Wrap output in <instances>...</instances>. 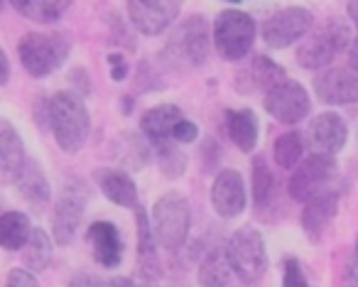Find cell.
I'll return each mask as SVG.
<instances>
[{
	"instance_id": "e575fe53",
	"label": "cell",
	"mask_w": 358,
	"mask_h": 287,
	"mask_svg": "<svg viewBox=\"0 0 358 287\" xmlns=\"http://www.w3.org/2000/svg\"><path fill=\"white\" fill-rule=\"evenodd\" d=\"M69 287H103V282L91 272H76L69 280Z\"/></svg>"
},
{
	"instance_id": "ba28073f",
	"label": "cell",
	"mask_w": 358,
	"mask_h": 287,
	"mask_svg": "<svg viewBox=\"0 0 358 287\" xmlns=\"http://www.w3.org/2000/svg\"><path fill=\"white\" fill-rule=\"evenodd\" d=\"M336 160L334 155H322L312 153V158H307L304 162H299L294 167L292 177L287 184V194L292 202L307 204L309 199H314L317 194L327 192L331 187V182L336 179Z\"/></svg>"
},
{
	"instance_id": "7402d4cb",
	"label": "cell",
	"mask_w": 358,
	"mask_h": 287,
	"mask_svg": "<svg viewBox=\"0 0 358 287\" xmlns=\"http://www.w3.org/2000/svg\"><path fill=\"white\" fill-rule=\"evenodd\" d=\"M336 211H338V194L331 192V189H327V192L309 199L302 211V228L307 231V236L309 238L322 236L329 228V223L334 221Z\"/></svg>"
},
{
	"instance_id": "4dcf8cb0",
	"label": "cell",
	"mask_w": 358,
	"mask_h": 287,
	"mask_svg": "<svg viewBox=\"0 0 358 287\" xmlns=\"http://www.w3.org/2000/svg\"><path fill=\"white\" fill-rule=\"evenodd\" d=\"M155 150H157L159 172H162L164 177H167V179H177V177H182V174H185V169H187V155L177 148V140L159 145V148H155Z\"/></svg>"
},
{
	"instance_id": "d4e9b609",
	"label": "cell",
	"mask_w": 358,
	"mask_h": 287,
	"mask_svg": "<svg viewBox=\"0 0 358 287\" xmlns=\"http://www.w3.org/2000/svg\"><path fill=\"white\" fill-rule=\"evenodd\" d=\"M234 265L229 260V253L226 248H214L204 255L196 272V280L201 287H229L231 277H234Z\"/></svg>"
},
{
	"instance_id": "8992f818",
	"label": "cell",
	"mask_w": 358,
	"mask_h": 287,
	"mask_svg": "<svg viewBox=\"0 0 358 287\" xmlns=\"http://www.w3.org/2000/svg\"><path fill=\"white\" fill-rule=\"evenodd\" d=\"M226 253L234 265V272L241 282L253 285L268 270V253H265V241L255 228L243 226L236 233H231L226 243Z\"/></svg>"
},
{
	"instance_id": "7bdbcfd3",
	"label": "cell",
	"mask_w": 358,
	"mask_h": 287,
	"mask_svg": "<svg viewBox=\"0 0 358 287\" xmlns=\"http://www.w3.org/2000/svg\"><path fill=\"white\" fill-rule=\"evenodd\" d=\"M138 287H152L150 282H138Z\"/></svg>"
},
{
	"instance_id": "74e56055",
	"label": "cell",
	"mask_w": 358,
	"mask_h": 287,
	"mask_svg": "<svg viewBox=\"0 0 358 287\" xmlns=\"http://www.w3.org/2000/svg\"><path fill=\"white\" fill-rule=\"evenodd\" d=\"M343 287H358V262L351 260L343 270Z\"/></svg>"
},
{
	"instance_id": "9a60e30c",
	"label": "cell",
	"mask_w": 358,
	"mask_h": 287,
	"mask_svg": "<svg viewBox=\"0 0 358 287\" xmlns=\"http://www.w3.org/2000/svg\"><path fill=\"white\" fill-rule=\"evenodd\" d=\"M285 79V69L268 59L265 55L250 57V62L236 74L234 86L241 94H255V91H270L275 84Z\"/></svg>"
},
{
	"instance_id": "277c9868",
	"label": "cell",
	"mask_w": 358,
	"mask_h": 287,
	"mask_svg": "<svg viewBox=\"0 0 358 287\" xmlns=\"http://www.w3.org/2000/svg\"><path fill=\"white\" fill-rule=\"evenodd\" d=\"M351 30L346 22L338 18H329L297 47V62L302 69H322L331 64L334 57L341 55L346 47H351Z\"/></svg>"
},
{
	"instance_id": "2e32d148",
	"label": "cell",
	"mask_w": 358,
	"mask_h": 287,
	"mask_svg": "<svg viewBox=\"0 0 358 287\" xmlns=\"http://www.w3.org/2000/svg\"><path fill=\"white\" fill-rule=\"evenodd\" d=\"M309 148L312 153L322 155H336L338 150L346 145L348 128L338 113H319L317 118L309 123Z\"/></svg>"
},
{
	"instance_id": "d6a6232c",
	"label": "cell",
	"mask_w": 358,
	"mask_h": 287,
	"mask_svg": "<svg viewBox=\"0 0 358 287\" xmlns=\"http://www.w3.org/2000/svg\"><path fill=\"white\" fill-rule=\"evenodd\" d=\"M172 138L177 140V143H194V140L199 138V128H196V123H192V120L182 118L174 125Z\"/></svg>"
},
{
	"instance_id": "8d00e7d4",
	"label": "cell",
	"mask_w": 358,
	"mask_h": 287,
	"mask_svg": "<svg viewBox=\"0 0 358 287\" xmlns=\"http://www.w3.org/2000/svg\"><path fill=\"white\" fill-rule=\"evenodd\" d=\"M69 79H71V84H84L79 89V96H86L89 94V74H86V69H71V74H69Z\"/></svg>"
},
{
	"instance_id": "83f0119b",
	"label": "cell",
	"mask_w": 358,
	"mask_h": 287,
	"mask_svg": "<svg viewBox=\"0 0 358 287\" xmlns=\"http://www.w3.org/2000/svg\"><path fill=\"white\" fill-rule=\"evenodd\" d=\"M145 135H135V133H125L123 138H118L115 143V153H118V160L130 169H143L148 164L150 158V148L145 143Z\"/></svg>"
},
{
	"instance_id": "f6af8a7d",
	"label": "cell",
	"mask_w": 358,
	"mask_h": 287,
	"mask_svg": "<svg viewBox=\"0 0 358 287\" xmlns=\"http://www.w3.org/2000/svg\"><path fill=\"white\" fill-rule=\"evenodd\" d=\"M356 248H358V243H356Z\"/></svg>"
},
{
	"instance_id": "6da1fadb",
	"label": "cell",
	"mask_w": 358,
	"mask_h": 287,
	"mask_svg": "<svg viewBox=\"0 0 358 287\" xmlns=\"http://www.w3.org/2000/svg\"><path fill=\"white\" fill-rule=\"evenodd\" d=\"M211 40L214 37H209V25H206L204 18L192 15L179 22L177 30L167 37L162 52H159V59L169 71L189 74V71L206 64Z\"/></svg>"
},
{
	"instance_id": "b9f144b4",
	"label": "cell",
	"mask_w": 358,
	"mask_h": 287,
	"mask_svg": "<svg viewBox=\"0 0 358 287\" xmlns=\"http://www.w3.org/2000/svg\"><path fill=\"white\" fill-rule=\"evenodd\" d=\"M346 13H348V18H351V22L356 25V30H358V0H348Z\"/></svg>"
},
{
	"instance_id": "cb8c5ba5",
	"label": "cell",
	"mask_w": 358,
	"mask_h": 287,
	"mask_svg": "<svg viewBox=\"0 0 358 287\" xmlns=\"http://www.w3.org/2000/svg\"><path fill=\"white\" fill-rule=\"evenodd\" d=\"M226 130H229V138L236 143V148L243 153H253L258 145V118L253 111H226Z\"/></svg>"
},
{
	"instance_id": "d6986e66",
	"label": "cell",
	"mask_w": 358,
	"mask_h": 287,
	"mask_svg": "<svg viewBox=\"0 0 358 287\" xmlns=\"http://www.w3.org/2000/svg\"><path fill=\"white\" fill-rule=\"evenodd\" d=\"M89 241L94 248V258L103 267H118L123 260V238L110 221H96L89 228Z\"/></svg>"
},
{
	"instance_id": "60d3db41",
	"label": "cell",
	"mask_w": 358,
	"mask_h": 287,
	"mask_svg": "<svg viewBox=\"0 0 358 287\" xmlns=\"http://www.w3.org/2000/svg\"><path fill=\"white\" fill-rule=\"evenodd\" d=\"M103 287H138V282H133L130 277H110L103 282Z\"/></svg>"
},
{
	"instance_id": "1f68e13d",
	"label": "cell",
	"mask_w": 358,
	"mask_h": 287,
	"mask_svg": "<svg viewBox=\"0 0 358 287\" xmlns=\"http://www.w3.org/2000/svg\"><path fill=\"white\" fill-rule=\"evenodd\" d=\"M282 287H309L307 275H304V270H302V265H299L297 258H287V260H285Z\"/></svg>"
},
{
	"instance_id": "484cf974",
	"label": "cell",
	"mask_w": 358,
	"mask_h": 287,
	"mask_svg": "<svg viewBox=\"0 0 358 287\" xmlns=\"http://www.w3.org/2000/svg\"><path fill=\"white\" fill-rule=\"evenodd\" d=\"M32 223L22 211H6L0 216V246L6 251H20L32 236Z\"/></svg>"
},
{
	"instance_id": "4316f807",
	"label": "cell",
	"mask_w": 358,
	"mask_h": 287,
	"mask_svg": "<svg viewBox=\"0 0 358 287\" xmlns=\"http://www.w3.org/2000/svg\"><path fill=\"white\" fill-rule=\"evenodd\" d=\"M10 6L27 20L50 25V22L59 20L64 15V10L71 6V0H10Z\"/></svg>"
},
{
	"instance_id": "603a6c76",
	"label": "cell",
	"mask_w": 358,
	"mask_h": 287,
	"mask_svg": "<svg viewBox=\"0 0 358 287\" xmlns=\"http://www.w3.org/2000/svg\"><path fill=\"white\" fill-rule=\"evenodd\" d=\"M278 197H280L278 179L273 177V172H270L268 162H265L263 158H255L253 160V204H255V211L260 214V218L270 221Z\"/></svg>"
},
{
	"instance_id": "52a82bcc",
	"label": "cell",
	"mask_w": 358,
	"mask_h": 287,
	"mask_svg": "<svg viewBox=\"0 0 358 287\" xmlns=\"http://www.w3.org/2000/svg\"><path fill=\"white\" fill-rule=\"evenodd\" d=\"M214 47L226 62H241L255 42V22L243 10H224L214 22Z\"/></svg>"
},
{
	"instance_id": "e0dca14e",
	"label": "cell",
	"mask_w": 358,
	"mask_h": 287,
	"mask_svg": "<svg viewBox=\"0 0 358 287\" xmlns=\"http://www.w3.org/2000/svg\"><path fill=\"white\" fill-rule=\"evenodd\" d=\"M185 118L182 108L172 104H162V106H155V108L145 111L143 118H140V130L143 135L148 138V143L152 148H159L164 143H172V130L179 120Z\"/></svg>"
},
{
	"instance_id": "ee69618b",
	"label": "cell",
	"mask_w": 358,
	"mask_h": 287,
	"mask_svg": "<svg viewBox=\"0 0 358 287\" xmlns=\"http://www.w3.org/2000/svg\"><path fill=\"white\" fill-rule=\"evenodd\" d=\"M226 3H241V0H226Z\"/></svg>"
},
{
	"instance_id": "f35d334b",
	"label": "cell",
	"mask_w": 358,
	"mask_h": 287,
	"mask_svg": "<svg viewBox=\"0 0 358 287\" xmlns=\"http://www.w3.org/2000/svg\"><path fill=\"white\" fill-rule=\"evenodd\" d=\"M348 66L358 74V37H353L351 47H348Z\"/></svg>"
},
{
	"instance_id": "ffe728a7",
	"label": "cell",
	"mask_w": 358,
	"mask_h": 287,
	"mask_svg": "<svg viewBox=\"0 0 358 287\" xmlns=\"http://www.w3.org/2000/svg\"><path fill=\"white\" fill-rule=\"evenodd\" d=\"M27 162L25 145H22L17 130L8 118L0 120V177L6 184H13Z\"/></svg>"
},
{
	"instance_id": "44dd1931",
	"label": "cell",
	"mask_w": 358,
	"mask_h": 287,
	"mask_svg": "<svg viewBox=\"0 0 358 287\" xmlns=\"http://www.w3.org/2000/svg\"><path fill=\"white\" fill-rule=\"evenodd\" d=\"M15 189L20 192V197L27 204H32L35 209H45L52 199V187L47 182V174L42 169V164L35 158H27L25 167L17 172L15 177Z\"/></svg>"
},
{
	"instance_id": "4fadbf2b",
	"label": "cell",
	"mask_w": 358,
	"mask_h": 287,
	"mask_svg": "<svg viewBox=\"0 0 358 287\" xmlns=\"http://www.w3.org/2000/svg\"><path fill=\"white\" fill-rule=\"evenodd\" d=\"M314 94L327 106L358 104V74L348 69H327L314 76Z\"/></svg>"
},
{
	"instance_id": "8fae6325",
	"label": "cell",
	"mask_w": 358,
	"mask_h": 287,
	"mask_svg": "<svg viewBox=\"0 0 358 287\" xmlns=\"http://www.w3.org/2000/svg\"><path fill=\"white\" fill-rule=\"evenodd\" d=\"M312 13L304 8H282L263 25V40L273 50H287L312 30Z\"/></svg>"
},
{
	"instance_id": "3957f363",
	"label": "cell",
	"mask_w": 358,
	"mask_h": 287,
	"mask_svg": "<svg viewBox=\"0 0 358 287\" xmlns=\"http://www.w3.org/2000/svg\"><path fill=\"white\" fill-rule=\"evenodd\" d=\"M69 42L64 35L57 32H27L17 42V55L25 66V71L35 79L57 71L69 57Z\"/></svg>"
},
{
	"instance_id": "7a4b0ae2",
	"label": "cell",
	"mask_w": 358,
	"mask_h": 287,
	"mask_svg": "<svg viewBox=\"0 0 358 287\" xmlns=\"http://www.w3.org/2000/svg\"><path fill=\"white\" fill-rule=\"evenodd\" d=\"M47 118L55 140L64 153H79L91 133V118L84 96L76 91H59L47 104Z\"/></svg>"
},
{
	"instance_id": "ac0fdd59",
	"label": "cell",
	"mask_w": 358,
	"mask_h": 287,
	"mask_svg": "<svg viewBox=\"0 0 358 287\" xmlns=\"http://www.w3.org/2000/svg\"><path fill=\"white\" fill-rule=\"evenodd\" d=\"M96 182H99L101 192L108 202L118 204L123 209L138 206V187H135L133 177L125 169L118 167H101L94 172Z\"/></svg>"
},
{
	"instance_id": "9c48e42d",
	"label": "cell",
	"mask_w": 358,
	"mask_h": 287,
	"mask_svg": "<svg viewBox=\"0 0 358 287\" xmlns=\"http://www.w3.org/2000/svg\"><path fill=\"white\" fill-rule=\"evenodd\" d=\"M86 204H89V189L84 182H69L62 192L59 202L52 216V233L59 246H69L84 221Z\"/></svg>"
},
{
	"instance_id": "f546056e",
	"label": "cell",
	"mask_w": 358,
	"mask_h": 287,
	"mask_svg": "<svg viewBox=\"0 0 358 287\" xmlns=\"http://www.w3.org/2000/svg\"><path fill=\"white\" fill-rule=\"evenodd\" d=\"M302 153H304V143L299 133H282L273 145V155L275 162L282 169H294L302 162Z\"/></svg>"
},
{
	"instance_id": "f1b7e54d",
	"label": "cell",
	"mask_w": 358,
	"mask_h": 287,
	"mask_svg": "<svg viewBox=\"0 0 358 287\" xmlns=\"http://www.w3.org/2000/svg\"><path fill=\"white\" fill-rule=\"evenodd\" d=\"M22 251H25L22 260H25V265L30 267L32 272H42L47 265H50L52 241H50V236L42 231V228H35V231H32L30 241H27V246L22 248Z\"/></svg>"
},
{
	"instance_id": "836d02e7",
	"label": "cell",
	"mask_w": 358,
	"mask_h": 287,
	"mask_svg": "<svg viewBox=\"0 0 358 287\" xmlns=\"http://www.w3.org/2000/svg\"><path fill=\"white\" fill-rule=\"evenodd\" d=\"M6 287H40V285H37V277L32 275L30 270H20V267H15V270L8 272Z\"/></svg>"
},
{
	"instance_id": "5b68a950",
	"label": "cell",
	"mask_w": 358,
	"mask_h": 287,
	"mask_svg": "<svg viewBox=\"0 0 358 287\" xmlns=\"http://www.w3.org/2000/svg\"><path fill=\"white\" fill-rule=\"evenodd\" d=\"M192 226V209L182 194L169 192L159 197L152 206V228L155 238L164 251L174 253L185 246Z\"/></svg>"
},
{
	"instance_id": "d590c367",
	"label": "cell",
	"mask_w": 358,
	"mask_h": 287,
	"mask_svg": "<svg viewBox=\"0 0 358 287\" xmlns=\"http://www.w3.org/2000/svg\"><path fill=\"white\" fill-rule=\"evenodd\" d=\"M108 62H110V76H113V81H123L125 74H128V64H125V59L120 55H110Z\"/></svg>"
},
{
	"instance_id": "7c38bea8",
	"label": "cell",
	"mask_w": 358,
	"mask_h": 287,
	"mask_svg": "<svg viewBox=\"0 0 358 287\" xmlns=\"http://www.w3.org/2000/svg\"><path fill=\"white\" fill-rule=\"evenodd\" d=\"M182 10V0H128V15L140 35H162Z\"/></svg>"
},
{
	"instance_id": "5bb4252c",
	"label": "cell",
	"mask_w": 358,
	"mask_h": 287,
	"mask_svg": "<svg viewBox=\"0 0 358 287\" xmlns=\"http://www.w3.org/2000/svg\"><path fill=\"white\" fill-rule=\"evenodd\" d=\"M211 204L216 214L224 218H234L245 209V184L236 169H224L216 174L211 184Z\"/></svg>"
},
{
	"instance_id": "ab89813d",
	"label": "cell",
	"mask_w": 358,
	"mask_h": 287,
	"mask_svg": "<svg viewBox=\"0 0 358 287\" xmlns=\"http://www.w3.org/2000/svg\"><path fill=\"white\" fill-rule=\"evenodd\" d=\"M0 66H3V76H0V84L6 86L10 81V59H8L6 52H0Z\"/></svg>"
},
{
	"instance_id": "30bf717a",
	"label": "cell",
	"mask_w": 358,
	"mask_h": 287,
	"mask_svg": "<svg viewBox=\"0 0 358 287\" xmlns=\"http://www.w3.org/2000/svg\"><path fill=\"white\" fill-rule=\"evenodd\" d=\"M263 104H265V111H268L275 120H280V123H285V125L299 123V120L307 118L309 111H312V101H309V94L304 91V86L289 79H282L270 91H265Z\"/></svg>"
}]
</instances>
